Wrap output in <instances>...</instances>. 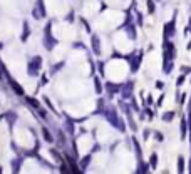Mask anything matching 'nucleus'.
<instances>
[{
	"mask_svg": "<svg viewBox=\"0 0 191 174\" xmlns=\"http://www.w3.org/2000/svg\"><path fill=\"white\" fill-rule=\"evenodd\" d=\"M61 171H62V172H69V169H67L66 164H61Z\"/></svg>",
	"mask_w": 191,
	"mask_h": 174,
	"instance_id": "31",
	"label": "nucleus"
},
{
	"mask_svg": "<svg viewBox=\"0 0 191 174\" xmlns=\"http://www.w3.org/2000/svg\"><path fill=\"white\" fill-rule=\"evenodd\" d=\"M37 112H39V115H40L42 119H47V117H49V115H47V112H45V110H44L42 107H39V109H37Z\"/></svg>",
	"mask_w": 191,
	"mask_h": 174,
	"instance_id": "25",
	"label": "nucleus"
},
{
	"mask_svg": "<svg viewBox=\"0 0 191 174\" xmlns=\"http://www.w3.org/2000/svg\"><path fill=\"white\" fill-rule=\"evenodd\" d=\"M42 57H32L30 60H29V64H27V72H29V75H32V77H37L39 75V70H40V67H42Z\"/></svg>",
	"mask_w": 191,
	"mask_h": 174,
	"instance_id": "2",
	"label": "nucleus"
},
{
	"mask_svg": "<svg viewBox=\"0 0 191 174\" xmlns=\"http://www.w3.org/2000/svg\"><path fill=\"white\" fill-rule=\"evenodd\" d=\"M133 144H134V149H136V156H138V159L141 161V157H143V151H141V146H139V142H138L136 137H133Z\"/></svg>",
	"mask_w": 191,
	"mask_h": 174,
	"instance_id": "11",
	"label": "nucleus"
},
{
	"mask_svg": "<svg viewBox=\"0 0 191 174\" xmlns=\"http://www.w3.org/2000/svg\"><path fill=\"white\" fill-rule=\"evenodd\" d=\"M66 20H67V22H72V20H74V10H71L69 13H67Z\"/></svg>",
	"mask_w": 191,
	"mask_h": 174,
	"instance_id": "28",
	"label": "nucleus"
},
{
	"mask_svg": "<svg viewBox=\"0 0 191 174\" xmlns=\"http://www.w3.org/2000/svg\"><path fill=\"white\" fill-rule=\"evenodd\" d=\"M3 119H7V120H8V124H10V127H12L13 122L17 120V115L13 114V112H7V114H3Z\"/></svg>",
	"mask_w": 191,
	"mask_h": 174,
	"instance_id": "12",
	"label": "nucleus"
},
{
	"mask_svg": "<svg viewBox=\"0 0 191 174\" xmlns=\"http://www.w3.org/2000/svg\"><path fill=\"white\" fill-rule=\"evenodd\" d=\"M50 28H52V23H47V27H45V35H44V45H45L47 50H52L54 47L57 45V38L52 37Z\"/></svg>",
	"mask_w": 191,
	"mask_h": 174,
	"instance_id": "3",
	"label": "nucleus"
},
{
	"mask_svg": "<svg viewBox=\"0 0 191 174\" xmlns=\"http://www.w3.org/2000/svg\"><path fill=\"white\" fill-rule=\"evenodd\" d=\"M156 87H158V89H163V87H164V84H163L161 80H158V82H156Z\"/></svg>",
	"mask_w": 191,
	"mask_h": 174,
	"instance_id": "32",
	"label": "nucleus"
},
{
	"mask_svg": "<svg viewBox=\"0 0 191 174\" xmlns=\"http://www.w3.org/2000/svg\"><path fill=\"white\" fill-rule=\"evenodd\" d=\"M183 80H184V75H181L179 79H178V85H179V84H183Z\"/></svg>",
	"mask_w": 191,
	"mask_h": 174,
	"instance_id": "37",
	"label": "nucleus"
},
{
	"mask_svg": "<svg viewBox=\"0 0 191 174\" xmlns=\"http://www.w3.org/2000/svg\"><path fill=\"white\" fill-rule=\"evenodd\" d=\"M149 134H151V132H149V130H144V141H148V137H149Z\"/></svg>",
	"mask_w": 191,
	"mask_h": 174,
	"instance_id": "35",
	"label": "nucleus"
},
{
	"mask_svg": "<svg viewBox=\"0 0 191 174\" xmlns=\"http://www.w3.org/2000/svg\"><path fill=\"white\" fill-rule=\"evenodd\" d=\"M139 162H141V161H139ZM148 167H149V164H143V162H141L138 172H148Z\"/></svg>",
	"mask_w": 191,
	"mask_h": 174,
	"instance_id": "23",
	"label": "nucleus"
},
{
	"mask_svg": "<svg viewBox=\"0 0 191 174\" xmlns=\"http://www.w3.org/2000/svg\"><path fill=\"white\" fill-rule=\"evenodd\" d=\"M44 102H45V104L49 105V107H50V110H54V112H56V107H54V105L50 104V100H49V99L45 97V95H44Z\"/></svg>",
	"mask_w": 191,
	"mask_h": 174,
	"instance_id": "27",
	"label": "nucleus"
},
{
	"mask_svg": "<svg viewBox=\"0 0 191 174\" xmlns=\"http://www.w3.org/2000/svg\"><path fill=\"white\" fill-rule=\"evenodd\" d=\"M146 104H148V105H151V104H153V97H151V95H149L148 99H146Z\"/></svg>",
	"mask_w": 191,
	"mask_h": 174,
	"instance_id": "34",
	"label": "nucleus"
},
{
	"mask_svg": "<svg viewBox=\"0 0 191 174\" xmlns=\"http://www.w3.org/2000/svg\"><path fill=\"white\" fill-rule=\"evenodd\" d=\"M2 70L5 72V75H7V80H8V84H10V87H12V90H13V92H15L17 95H24V89H22V87H20V85L17 84L15 80L12 79L10 75H8V72H7L5 69H3V65H2Z\"/></svg>",
	"mask_w": 191,
	"mask_h": 174,
	"instance_id": "5",
	"label": "nucleus"
},
{
	"mask_svg": "<svg viewBox=\"0 0 191 174\" xmlns=\"http://www.w3.org/2000/svg\"><path fill=\"white\" fill-rule=\"evenodd\" d=\"M32 15H34V18H37V20L45 18V5H44V0H37L35 2V8H34Z\"/></svg>",
	"mask_w": 191,
	"mask_h": 174,
	"instance_id": "4",
	"label": "nucleus"
},
{
	"mask_svg": "<svg viewBox=\"0 0 191 174\" xmlns=\"http://www.w3.org/2000/svg\"><path fill=\"white\" fill-rule=\"evenodd\" d=\"M127 33H129V38H131V40H134V38H136V30H134V25H133V22H131V23H127Z\"/></svg>",
	"mask_w": 191,
	"mask_h": 174,
	"instance_id": "14",
	"label": "nucleus"
},
{
	"mask_svg": "<svg viewBox=\"0 0 191 174\" xmlns=\"http://www.w3.org/2000/svg\"><path fill=\"white\" fill-rule=\"evenodd\" d=\"M173 117H174V112H166V114L163 115V120L169 122V120H173Z\"/></svg>",
	"mask_w": 191,
	"mask_h": 174,
	"instance_id": "22",
	"label": "nucleus"
},
{
	"mask_svg": "<svg viewBox=\"0 0 191 174\" xmlns=\"http://www.w3.org/2000/svg\"><path fill=\"white\" fill-rule=\"evenodd\" d=\"M106 87H107V92H109V95H112L114 92H117V87H119V85H114V84H107Z\"/></svg>",
	"mask_w": 191,
	"mask_h": 174,
	"instance_id": "21",
	"label": "nucleus"
},
{
	"mask_svg": "<svg viewBox=\"0 0 191 174\" xmlns=\"http://www.w3.org/2000/svg\"><path fill=\"white\" fill-rule=\"evenodd\" d=\"M25 100L32 105L34 109H39V107H40V104H39V100H37V99H34V97H25Z\"/></svg>",
	"mask_w": 191,
	"mask_h": 174,
	"instance_id": "16",
	"label": "nucleus"
},
{
	"mask_svg": "<svg viewBox=\"0 0 191 174\" xmlns=\"http://www.w3.org/2000/svg\"><path fill=\"white\" fill-rule=\"evenodd\" d=\"M20 162H22V157H17V159H13V161H12V171L13 172H19V171H20Z\"/></svg>",
	"mask_w": 191,
	"mask_h": 174,
	"instance_id": "13",
	"label": "nucleus"
},
{
	"mask_svg": "<svg viewBox=\"0 0 191 174\" xmlns=\"http://www.w3.org/2000/svg\"><path fill=\"white\" fill-rule=\"evenodd\" d=\"M148 10H149V13H154V3H153V0H148Z\"/></svg>",
	"mask_w": 191,
	"mask_h": 174,
	"instance_id": "26",
	"label": "nucleus"
},
{
	"mask_svg": "<svg viewBox=\"0 0 191 174\" xmlns=\"http://www.w3.org/2000/svg\"><path fill=\"white\" fill-rule=\"evenodd\" d=\"M141 59H143V52H139L138 57H133V60H131V72H138L139 65H141Z\"/></svg>",
	"mask_w": 191,
	"mask_h": 174,
	"instance_id": "7",
	"label": "nucleus"
},
{
	"mask_svg": "<svg viewBox=\"0 0 191 174\" xmlns=\"http://www.w3.org/2000/svg\"><path fill=\"white\" fill-rule=\"evenodd\" d=\"M66 125H67V132H69V134H74V124H72V120L69 119V117H67L66 119Z\"/></svg>",
	"mask_w": 191,
	"mask_h": 174,
	"instance_id": "18",
	"label": "nucleus"
},
{
	"mask_svg": "<svg viewBox=\"0 0 191 174\" xmlns=\"http://www.w3.org/2000/svg\"><path fill=\"white\" fill-rule=\"evenodd\" d=\"M42 136H44V139H45L47 142H54V139H52V136H50V134H49L47 127H42Z\"/></svg>",
	"mask_w": 191,
	"mask_h": 174,
	"instance_id": "17",
	"label": "nucleus"
},
{
	"mask_svg": "<svg viewBox=\"0 0 191 174\" xmlns=\"http://www.w3.org/2000/svg\"><path fill=\"white\" fill-rule=\"evenodd\" d=\"M133 82H127L126 85H121V94H122V99H127L131 94H133Z\"/></svg>",
	"mask_w": 191,
	"mask_h": 174,
	"instance_id": "6",
	"label": "nucleus"
},
{
	"mask_svg": "<svg viewBox=\"0 0 191 174\" xmlns=\"http://www.w3.org/2000/svg\"><path fill=\"white\" fill-rule=\"evenodd\" d=\"M104 114H106V119L109 120V122H111L112 125H114V127H117V130L124 132V130H126V125H124V122H121L119 115L116 114V110H114V109H112V107L106 109V110H104Z\"/></svg>",
	"mask_w": 191,
	"mask_h": 174,
	"instance_id": "1",
	"label": "nucleus"
},
{
	"mask_svg": "<svg viewBox=\"0 0 191 174\" xmlns=\"http://www.w3.org/2000/svg\"><path fill=\"white\" fill-rule=\"evenodd\" d=\"M94 87H96V92H97V94H101V92H102V85H101L99 77H94Z\"/></svg>",
	"mask_w": 191,
	"mask_h": 174,
	"instance_id": "19",
	"label": "nucleus"
},
{
	"mask_svg": "<svg viewBox=\"0 0 191 174\" xmlns=\"http://www.w3.org/2000/svg\"><path fill=\"white\" fill-rule=\"evenodd\" d=\"M189 172H191V162H189Z\"/></svg>",
	"mask_w": 191,
	"mask_h": 174,
	"instance_id": "38",
	"label": "nucleus"
},
{
	"mask_svg": "<svg viewBox=\"0 0 191 174\" xmlns=\"http://www.w3.org/2000/svg\"><path fill=\"white\" fill-rule=\"evenodd\" d=\"M29 35H30V27H29V23L27 22H24V30H22V42H27V38Z\"/></svg>",
	"mask_w": 191,
	"mask_h": 174,
	"instance_id": "10",
	"label": "nucleus"
},
{
	"mask_svg": "<svg viewBox=\"0 0 191 174\" xmlns=\"http://www.w3.org/2000/svg\"><path fill=\"white\" fill-rule=\"evenodd\" d=\"M91 161V156H86V159H84V162H81V166H82V171H84V167L87 166V162Z\"/></svg>",
	"mask_w": 191,
	"mask_h": 174,
	"instance_id": "29",
	"label": "nucleus"
},
{
	"mask_svg": "<svg viewBox=\"0 0 191 174\" xmlns=\"http://www.w3.org/2000/svg\"><path fill=\"white\" fill-rule=\"evenodd\" d=\"M156 139H158V141H163V139H164V137H163V136H161V134L158 132V134H156Z\"/></svg>",
	"mask_w": 191,
	"mask_h": 174,
	"instance_id": "36",
	"label": "nucleus"
},
{
	"mask_svg": "<svg viewBox=\"0 0 191 174\" xmlns=\"http://www.w3.org/2000/svg\"><path fill=\"white\" fill-rule=\"evenodd\" d=\"M146 117H148L149 120H153V112H151V110L148 109V110H146Z\"/></svg>",
	"mask_w": 191,
	"mask_h": 174,
	"instance_id": "30",
	"label": "nucleus"
},
{
	"mask_svg": "<svg viewBox=\"0 0 191 174\" xmlns=\"http://www.w3.org/2000/svg\"><path fill=\"white\" fill-rule=\"evenodd\" d=\"M178 172H184V159H183V156L178 157Z\"/></svg>",
	"mask_w": 191,
	"mask_h": 174,
	"instance_id": "20",
	"label": "nucleus"
},
{
	"mask_svg": "<svg viewBox=\"0 0 191 174\" xmlns=\"http://www.w3.org/2000/svg\"><path fill=\"white\" fill-rule=\"evenodd\" d=\"M186 130H188V127H186V117L181 119V139L186 137Z\"/></svg>",
	"mask_w": 191,
	"mask_h": 174,
	"instance_id": "15",
	"label": "nucleus"
},
{
	"mask_svg": "<svg viewBox=\"0 0 191 174\" xmlns=\"http://www.w3.org/2000/svg\"><path fill=\"white\" fill-rule=\"evenodd\" d=\"M91 44H92V52H94L96 55H99V54H101V42H99V37H97V35H92Z\"/></svg>",
	"mask_w": 191,
	"mask_h": 174,
	"instance_id": "8",
	"label": "nucleus"
},
{
	"mask_svg": "<svg viewBox=\"0 0 191 174\" xmlns=\"http://www.w3.org/2000/svg\"><path fill=\"white\" fill-rule=\"evenodd\" d=\"M173 32H174V22L166 23L164 25V40H168V38L173 35Z\"/></svg>",
	"mask_w": 191,
	"mask_h": 174,
	"instance_id": "9",
	"label": "nucleus"
},
{
	"mask_svg": "<svg viewBox=\"0 0 191 174\" xmlns=\"http://www.w3.org/2000/svg\"><path fill=\"white\" fill-rule=\"evenodd\" d=\"M156 164H158V156H156V154H153V156H151V167L156 169Z\"/></svg>",
	"mask_w": 191,
	"mask_h": 174,
	"instance_id": "24",
	"label": "nucleus"
},
{
	"mask_svg": "<svg viewBox=\"0 0 191 174\" xmlns=\"http://www.w3.org/2000/svg\"><path fill=\"white\" fill-rule=\"evenodd\" d=\"M163 100H164V94H163V95H161V97L158 99V102H156V104H158V105H161V104H163Z\"/></svg>",
	"mask_w": 191,
	"mask_h": 174,
	"instance_id": "33",
	"label": "nucleus"
}]
</instances>
